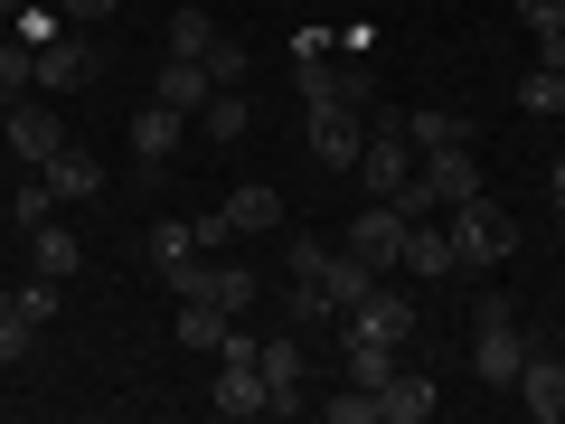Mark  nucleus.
<instances>
[{"label":"nucleus","mask_w":565,"mask_h":424,"mask_svg":"<svg viewBox=\"0 0 565 424\" xmlns=\"http://www.w3.org/2000/svg\"><path fill=\"white\" fill-rule=\"evenodd\" d=\"M444 226H452V245H462V274H490V264H509L519 255V218H509L500 199H462V208H444Z\"/></svg>","instance_id":"1"},{"label":"nucleus","mask_w":565,"mask_h":424,"mask_svg":"<svg viewBox=\"0 0 565 424\" xmlns=\"http://www.w3.org/2000/svg\"><path fill=\"white\" fill-rule=\"evenodd\" d=\"M527 330H519V311L509 303H481L471 311V368H481V386H519V368H527Z\"/></svg>","instance_id":"2"},{"label":"nucleus","mask_w":565,"mask_h":424,"mask_svg":"<svg viewBox=\"0 0 565 424\" xmlns=\"http://www.w3.org/2000/svg\"><path fill=\"white\" fill-rule=\"evenodd\" d=\"M0 141H10V151H20L29 170H47L66 151V123H57V104H39V95H20L10 104V114H0Z\"/></svg>","instance_id":"3"},{"label":"nucleus","mask_w":565,"mask_h":424,"mask_svg":"<svg viewBox=\"0 0 565 424\" xmlns=\"http://www.w3.org/2000/svg\"><path fill=\"white\" fill-rule=\"evenodd\" d=\"M405 226H415V218H405L396 199H377V208H359V226H349L340 245L367 264V274H386V264H405Z\"/></svg>","instance_id":"4"},{"label":"nucleus","mask_w":565,"mask_h":424,"mask_svg":"<svg viewBox=\"0 0 565 424\" xmlns=\"http://www.w3.org/2000/svg\"><path fill=\"white\" fill-rule=\"evenodd\" d=\"M405 180H415V141H405V123H377L367 151H359V189L367 199H396Z\"/></svg>","instance_id":"5"},{"label":"nucleus","mask_w":565,"mask_h":424,"mask_svg":"<svg viewBox=\"0 0 565 424\" xmlns=\"http://www.w3.org/2000/svg\"><path fill=\"white\" fill-rule=\"evenodd\" d=\"M207 405H217L226 424H245V415H274V386H264L255 349H226V359H217V396H207Z\"/></svg>","instance_id":"6"},{"label":"nucleus","mask_w":565,"mask_h":424,"mask_svg":"<svg viewBox=\"0 0 565 424\" xmlns=\"http://www.w3.org/2000/svg\"><path fill=\"white\" fill-rule=\"evenodd\" d=\"M104 76V47L95 39H47L39 47V95H85Z\"/></svg>","instance_id":"7"},{"label":"nucleus","mask_w":565,"mask_h":424,"mask_svg":"<svg viewBox=\"0 0 565 424\" xmlns=\"http://www.w3.org/2000/svg\"><path fill=\"white\" fill-rule=\"evenodd\" d=\"M415 180L434 189V208L481 199V161H471V141H452V151H415Z\"/></svg>","instance_id":"8"},{"label":"nucleus","mask_w":565,"mask_h":424,"mask_svg":"<svg viewBox=\"0 0 565 424\" xmlns=\"http://www.w3.org/2000/svg\"><path fill=\"white\" fill-rule=\"evenodd\" d=\"M405 274H415V283H452V274H462V245H452L444 218H415V226H405Z\"/></svg>","instance_id":"9"},{"label":"nucleus","mask_w":565,"mask_h":424,"mask_svg":"<svg viewBox=\"0 0 565 424\" xmlns=\"http://www.w3.org/2000/svg\"><path fill=\"white\" fill-rule=\"evenodd\" d=\"M509 396H519L537 424H565V359H556V349H527V368H519Z\"/></svg>","instance_id":"10"},{"label":"nucleus","mask_w":565,"mask_h":424,"mask_svg":"<svg viewBox=\"0 0 565 424\" xmlns=\"http://www.w3.org/2000/svg\"><path fill=\"white\" fill-rule=\"evenodd\" d=\"M359 114H349V104H311V161L321 170H359Z\"/></svg>","instance_id":"11"},{"label":"nucleus","mask_w":565,"mask_h":424,"mask_svg":"<svg viewBox=\"0 0 565 424\" xmlns=\"http://www.w3.org/2000/svg\"><path fill=\"white\" fill-rule=\"evenodd\" d=\"M340 321L359 330V340H396V349L415 340V303H405V293H386V283H367V303L340 311Z\"/></svg>","instance_id":"12"},{"label":"nucleus","mask_w":565,"mask_h":424,"mask_svg":"<svg viewBox=\"0 0 565 424\" xmlns=\"http://www.w3.org/2000/svg\"><path fill=\"white\" fill-rule=\"evenodd\" d=\"M377 424H434V378L424 368H396L377 386Z\"/></svg>","instance_id":"13"},{"label":"nucleus","mask_w":565,"mask_h":424,"mask_svg":"<svg viewBox=\"0 0 565 424\" xmlns=\"http://www.w3.org/2000/svg\"><path fill=\"white\" fill-rule=\"evenodd\" d=\"M255 368H264V386H274V415H292V405H302V340H292V330H282V340H264Z\"/></svg>","instance_id":"14"},{"label":"nucleus","mask_w":565,"mask_h":424,"mask_svg":"<svg viewBox=\"0 0 565 424\" xmlns=\"http://www.w3.org/2000/svg\"><path fill=\"white\" fill-rule=\"evenodd\" d=\"M207 95H217V85H207L199 57H170L161 76H151V104H170V114H207Z\"/></svg>","instance_id":"15"},{"label":"nucleus","mask_w":565,"mask_h":424,"mask_svg":"<svg viewBox=\"0 0 565 424\" xmlns=\"http://www.w3.org/2000/svg\"><path fill=\"white\" fill-rule=\"evenodd\" d=\"M199 303H217V311H255V303H264V274H255V264H207Z\"/></svg>","instance_id":"16"},{"label":"nucleus","mask_w":565,"mask_h":424,"mask_svg":"<svg viewBox=\"0 0 565 424\" xmlns=\"http://www.w3.org/2000/svg\"><path fill=\"white\" fill-rule=\"evenodd\" d=\"M39 180L57 189V199H95V189H104V161H95V151H76V141H66V151H57V161L39 170Z\"/></svg>","instance_id":"17"},{"label":"nucleus","mask_w":565,"mask_h":424,"mask_svg":"<svg viewBox=\"0 0 565 424\" xmlns=\"http://www.w3.org/2000/svg\"><path fill=\"white\" fill-rule=\"evenodd\" d=\"M170 330H180V349H207V359H217L226 330H236V311H217V303H180V321H170Z\"/></svg>","instance_id":"18"},{"label":"nucleus","mask_w":565,"mask_h":424,"mask_svg":"<svg viewBox=\"0 0 565 424\" xmlns=\"http://www.w3.org/2000/svg\"><path fill=\"white\" fill-rule=\"evenodd\" d=\"M180 123L189 114H170V104H141V114H132V151H141V161H170V151H180Z\"/></svg>","instance_id":"19"},{"label":"nucleus","mask_w":565,"mask_h":424,"mask_svg":"<svg viewBox=\"0 0 565 424\" xmlns=\"http://www.w3.org/2000/svg\"><path fill=\"white\" fill-rule=\"evenodd\" d=\"M189 255H199V236H189V218H161L151 236H141V264H151V274H180Z\"/></svg>","instance_id":"20"},{"label":"nucleus","mask_w":565,"mask_h":424,"mask_svg":"<svg viewBox=\"0 0 565 424\" xmlns=\"http://www.w3.org/2000/svg\"><path fill=\"white\" fill-rule=\"evenodd\" d=\"M29 264H39L47 283H66V274H76V264H85V245L66 236V226H29Z\"/></svg>","instance_id":"21"},{"label":"nucleus","mask_w":565,"mask_h":424,"mask_svg":"<svg viewBox=\"0 0 565 424\" xmlns=\"http://www.w3.org/2000/svg\"><path fill=\"white\" fill-rule=\"evenodd\" d=\"M226 226H236V236H274V226H282V199H274V189H236V199H226Z\"/></svg>","instance_id":"22"},{"label":"nucleus","mask_w":565,"mask_h":424,"mask_svg":"<svg viewBox=\"0 0 565 424\" xmlns=\"http://www.w3.org/2000/svg\"><path fill=\"white\" fill-rule=\"evenodd\" d=\"M396 368H405L396 340H359V330H349V386H386Z\"/></svg>","instance_id":"23"},{"label":"nucleus","mask_w":565,"mask_h":424,"mask_svg":"<svg viewBox=\"0 0 565 424\" xmlns=\"http://www.w3.org/2000/svg\"><path fill=\"white\" fill-rule=\"evenodd\" d=\"M405 141H415V151H452V141H471V123L444 114V104H424V114H405Z\"/></svg>","instance_id":"24"},{"label":"nucleus","mask_w":565,"mask_h":424,"mask_svg":"<svg viewBox=\"0 0 565 424\" xmlns=\"http://www.w3.org/2000/svg\"><path fill=\"white\" fill-rule=\"evenodd\" d=\"M367 283H377V274H367V264L349 255V245H340V255L321 264V293H330V303H340V311H359V303H367Z\"/></svg>","instance_id":"25"},{"label":"nucleus","mask_w":565,"mask_h":424,"mask_svg":"<svg viewBox=\"0 0 565 424\" xmlns=\"http://www.w3.org/2000/svg\"><path fill=\"white\" fill-rule=\"evenodd\" d=\"M199 123H207V141H245V123H255V114H245V95H236V85H217Z\"/></svg>","instance_id":"26"},{"label":"nucleus","mask_w":565,"mask_h":424,"mask_svg":"<svg viewBox=\"0 0 565 424\" xmlns=\"http://www.w3.org/2000/svg\"><path fill=\"white\" fill-rule=\"evenodd\" d=\"M0 85H10V95H39V47H29L20 29L0 39Z\"/></svg>","instance_id":"27"},{"label":"nucleus","mask_w":565,"mask_h":424,"mask_svg":"<svg viewBox=\"0 0 565 424\" xmlns=\"http://www.w3.org/2000/svg\"><path fill=\"white\" fill-rule=\"evenodd\" d=\"M519 104H527V114H565V66H527V76H519Z\"/></svg>","instance_id":"28"},{"label":"nucleus","mask_w":565,"mask_h":424,"mask_svg":"<svg viewBox=\"0 0 565 424\" xmlns=\"http://www.w3.org/2000/svg\"><path fill=\"white\" fill-rule=\"evenodd\" d=\"M29 340H39V321H29V311L0 293V368H20V359H29Z\"/></svg>","instance_id":"29"},{"label":"nucleus","mask_w":565,"mask_h":424,"mask_svg":"<svg viewBox=\"0 0 565 424\" xmlns=\"http://www.w3.org/2000/svg\"><path fill=\"white\" fill-rule=\"evenodd\" d=\"M282 321H292V330H321V321H340V303H330L321 283H292V303H282Z\"/></svg>","instance_id":"30"},{"label":"nucleus","mask_w":565,"mask_h":424,"mask_svg":"<svg viewBox=\"0 0 565 424\" xmlns=\"http://www.w3.org/2000/svg\"><path fill=\"white\" fill-rule=\"evenodd\" d=\"M207 39H217L207 10H180V20H170V57H207Z\"/></svg>","instance_id":"31"},{"label":"nucleus","mask_w":565,"mask_h":424,"mask_svg":"<svg viewBox=\"0 0 565 424\" xmlns=\"http://www.w3.org/2000/svg\"><path fill=\"white\" fill-rule=\"evenodd\" d=\"M330 255H340L330 236H292V245H282V264H292V283H321V264H330Z\"/></svg>","instance_id":"32"},{"label":"nucleus","mask_w":565,"mask_h":424,"mask_svg":"<svg viewBox=\"0 0 565 424\" xmlns=\"http://www.w3.org/2000/svg\"><path fill=\"white\" fill-rule=\"evenodd\" d=\"M199 66H207V85H245V47L226 39V29L207 39V57H199Z\"/></svg>","instance_id":"33"},{"label":"nucleus","mask_w":565,"mask_h":424,"mask_svg":"<svg viewBox=\"0 0 565 424\" xmlns=\"http://www.w3.org/2000/svg\"><path fill=\"white\" fill-rule=\"evenodd\" d=\"M47 208H57V189H47V180H20V199H10V226H47Z\"/></svg>","instance_id":"34"},{"label":"nucleus","mask_w":565,"mask_h":424,"mask_svg":"<svg viewBox=\"0 0 565 424\" xmlns=\"http://www.w3.org/2000/svg\"><path fill=\"white\" fill-rule=\"evenodd\" d=\"M10 303H20V311H29V321H57V283H47V274H29V283H20V293H10Z\"/></svg>","instance_id":"35"},{"label":"nucleus","mask_w":565,"mask_h":424,"mask_svg":"<svg viewBox=\"0 0 565 424\" xmlns=\"http://www.w3.org/2000/svg\"><path fill=\"white\" fill-rule=\"evenodd\" d=\"M330 424H377V386H349V396H330Z\"/></svg>","instance_id":"36"},{"label":"nucleus","mask_w":565,"mask_h":424,"mask_svg":"<svg viewBox=\"0 0 565 424\" xmlns=\"http://www.w3.org/2000/svg\"><path fill=\"white\" fill-rule=\"evenodd\" d=\"M10 29H20L29 47H47V39H57V10H39V0H29V10H10Z\"/></svg>","instance_id":"37"},{"label":"nucleus","mask_w":565,"mask_h":424,"mask_svg":"<svg viewBox=\"0 0 565 424\" xmlns=\"http://www.w3.org/2000/svg\"><path fill=\"white\" fill-rule=\"evenodd\" d=\"M509 10H519V29H556L565 20V0H509Z\"/></svg>","instance_id":"38"},{"label":"nucleus","mask_w":565,"mask_h":424,"mask_svg":"<svg viewBox=\"0 0 565 424\" xmlns=\"http://www.w3.org/2000/svg\"><path fill=\"white\" fill-rule=\"evenodd\" d=\"M122 0H66V20H114Z\"/></svg>","instance_id":"39"},{"label":"nucleus","mask_w":565,"mask_h":424,"mask_svg":"<svg viewBox=\"0 0 565 424\" xmlns=\"http://www.w3.org/2000/svg\"><path fill=\"white\" fill-rule=\"evenodd\" d=\"M546 199H556V218H565V161H556V170H546Z\"/></svg>","instance_id":"40"},{"label":"nucleus","mask_w":565,"mask_h":424,"mask_svg":"<svg viewBox=\"0 0 565 424\" xmlns=\"http://www.w3.org/2000/svg\"><path fill=\"white\" fill-rule=\"evenodd\" d=\"M10 10H29V0H0V20H10Z\"/></svg>","instance_id":"41"},{"label":"nucleus","mask_w":565,"mask_h":424,"mask_svg":"<svg viewBox=\"0 0 565 424\" xmlns=\"http://www.w3.org/2000/svg\"><path fill=\"white\" fill-rule=\"evenodd\" d=\"M10 104H20V95H10V85H0V114H10Z\"/></svg>","instance_id":"42"}]
</instances>
